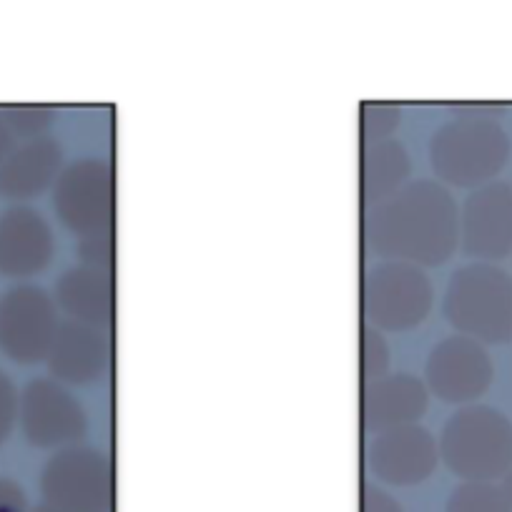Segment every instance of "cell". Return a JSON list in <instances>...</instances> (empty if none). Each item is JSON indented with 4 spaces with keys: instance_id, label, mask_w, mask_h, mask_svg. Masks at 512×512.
<instances>
[{
    "instance_id": "1",
    "label": "cell",
    "mask_w": 512,
    "mask_h": 512,
    "mask_svg": "<svg viewBox=\"0 0 512 512\" xmlns=\"http://www.w3.org/2000/svg\"><path fill=\"white\" fill-rule=\"evenodd\" d=\"M364 239L387 262L415 267L445 264L460 241V216L450 191L435 181L405 184L390 199L372 206Z\"/></svg>"
},
{
    "instance_id": "2",
    "label": "cell",
    "mask_w": 512,
    "mask_h": 512,
    "mask_svg": "<svg viewBox=\"0 0 512 512\" xmlns=\"http://www.w3.org/2000/svg\"><path fill=\"white\" fill-rule=\"evenodd\" d=\"M510 141L485 111L462 108L437 128L430 141V164L445 184L480 186L505 166Z\"/></svg>"
},
{
    "instance_id": "3",
    "label": "cell",
    "mask_w": 512,
    "mask_h": 512,
    "mask_svg": "<svg viewBox=\"0 0 512 512\" xmlns=\"http://www.w3.org/2000/svg\"><path fill=\"white\" fill-rule=\"evenodd\" d=\"M440 457L462 480H500L512 462L510 420L480 405L455 412L442 430Z\"/></svg>"
},
{
    "instance_id": "4",
    "label": "cell",
    "mask_w": 512,
    "mask_h": 512,
    "mask_svg": "<svg viewBox=\"0 0 512 512\" xmlns=\"http://www.w3.org/2000/svg\"><path fill=\"white\" fill-rule=\"evenodd\" d=\"M445 317L477 342H507L512 337V277L492 264L460 269L447 287Z\"/></svg>"
},
{
    "instance_id": "5",
    "label": "cell",
    "mask_w": 512,
    "mask_h": 512,
    "mask_svg": "<svg viewBox=\"0 0 512 512\" xmlns=\"http://www.w3.org/2000/svg\"><path fill=\"white\" fill-rule=\"evenodd\" d=\"M41 492L48 505L63 512H113L116 480L111 460L91 447H63L43 470Z\"/></svg>"
},
{
    "instance_id": "6",
    "label": "cell",
    "mask_w": 512,
    "mask_h": 512,
    "mask_svg": "<svg viewBox=\"0 0 512 512\" xmlns=\"http://www.w3.org/2000/svg\"><path fill=\"white\" fill-rule=\"evenodd\" d=\"M362 307L367 322L377 329L407 332L420 327L432 309L430 279L415 264H379L364 279Z\"/></svg>"
},
{
    "instance_id": "7",
    "label": "cell",
    "mask_w": 512,
    "mask_h": 512,
    "mask_svg": "<svg viewBox=\"0 0 512 512\" xmlns=\"http://www.w3.org/2000/svg\"><path fill=\"white\" fill-rule=\"evenodd\" d=\"M58 219L76 234L108 231L116 211V186L111 164L101 159H83L63 169L53 191Z\"/></svg>"
},
{
    "instance_id": "8",
    "label": "cell",
    "mask_w": 512,
    "mask_h": 512,
    "mask_svg": "<svg viewBox=\"0 0 512 512\" xmlns=\"http://www.w3.org/2000/svg\"><path fill=\"white\" fill-rule=\"evenodd\" d=\"M58 324L56 304L43 289H11L0 297V352L18 364L43 362Z\"/></svg>"
},
{
    "instance_id": "9",
    "label": "cell",
    "mask_w": 512,
    "mask_h": 512,
    "mask_svg": "<svg viewBox=\"0 0 512 512\" xmlns=\"http://www.w3.org/2000/svg\"><path fill=\"white\" fill-rule=\"evenodd\" d=\"M23 435L33 447L63 450L86 435V412L81 402L58 379H33L18 407Z\"/></svg>"
},
{
    "instance_id": "10",
    "label": "cell",
    "mask_w": 512,
    "mask_h": 512,
    "mask_svg": "<svg viewBox=\"0 0 512 512\" xmlns=\"http://www.w3.org/2000/svg\"><path fill=\"white\" fill-rule=\"evenodd\" d=\"M427 387L440 400L465 405L485 395L492 382V362L477 339L457 334L437 344L427 357Z\"/></svg>"
},
{
    "instance_id": "11",
    "label": "cell",
    "mask_w": 512,
    "mask_h": 512,
    "mask_svg": "<svg viewBox=\"0 0 512 512\" xmlns=\"http://www.w3.org/2000/svg\"><path fill=\"white\" fill-rule=\"evenodd\" d=\"M437 462H440V445L417 422L377 432L367 450L369 470L382 482L395 487L420 485L437 470Z\"/></svg>"
},
{
    "instance_id": "12",
    "label": "cell",
    "mask_w": 512,
    "mask_h": 512,
    "mask_svg": "<svg viewBox=\"0 0 512 512\" xmlns=\"http://www.w3.org/2000/svg\"><path fill=\"white\" fill-rule=\"evenodd\" d=\"M460 244L475 259H502L512 251V189L485 184L470 194L460 216Z\"/></svg>"
},
{
    "instance_id": "13",
    "label": "cell",
    "mask_w": 512,
    "mask_h": 512,
    "mask_svg": "<svg viewBox=\"0 0 512 512\" xmlns=\"http://www.w3.org/2000/svg\"><path fill=\"white\" fill-rule=\"evenodd\" d=\"M48 369L63 384H91L111 367V342L106 329L68 319L61 322L48 349Z\"/></svg>"
},
{
    "instance_id": "14",
    "label": "cell",
    "mask_w": 512,
    "mask_h": 512,
    "mask_svg": "<svg viewBox=\"0 0 512 512\" xmlns=\"http://www.w3.org/2000/svg\"><path fill=\"white\" fill-rule=\"evenodd\" d=\"M53 259V234L46 219L28 206L0 216V274L23 279L41 274Z\"/></svg>"
},
{
    "instance_id": "15",
    "label": "cell",
    "mask_w": 512,
    "mask_h": 512,
    "mask_svg": "<svg viewBox=\"0 0 512 512\" xmlns=\"http://www.w3.org/2000/svg\"><path fill=\"white\" fill-rule=\"evenodd\" d=\"M427 410V387L412 374H384L364 384L362 422L369 432L415 425Z\"/></svg>"
},
{
    "instance_id": "16",
    "label": "cell",
    "mask_w": 512,
    "mask_h": 512,
    "mask_svg": "<svg viewBox=\"0 0 512 512\" xmlns=\"http://www.w3.org/2000/svg\"><path fill=\"white\" fill-rule=\"evenodd\" d=\"M63 151L51 136L26 139L13 146L11 154L0 161V194L11 201H28L43 194L61 174Z\"/></svg>"
},
{
    "instance_id": "17",
    "label": "cell",
    "mask_w": 512,
    "mask_h": 512,
    "mask_svg": "<svg viewBox=\"0 0 512 512\" xmlns=\"http://www.w3.org/2000/svg\"><path fill=\"white\" fill-rule=\"evenodd\" d=\"M56 302L68 319L108 329L116 314V287L108 269H68L56 287Z\"/></svg>"
},
{
    "instance_id": "18",
    "label": "cell",
    "mask_w": 512,
    "mask_h": 512,
    "mask_svg": "<svg viewBox=\"0 0 512 512\" xmlns=\"http://www.w3.org/2000/svg\"><path fill=\"white\" fill-rule=\"evenodd\" d=\"M410 176V156L400 141L384 139L364 144L359 181H362V199L367 206L382 204L407 184Z\"/></svg>"
},
{
    "instance_id": "19",
    "label": "cell",
    "mask_w": 512,
    "mask_h": 512,
    "mask_svg": "<svg viewBox=\"0 0 512 512\" xmlns=\"http://www.w3.org/2000/svg\"><path fill=\"white\" fill-rule=\"evenodd\" d=\"M445 512H512V502L495 482L465 480L452 490Z\"/></svg>"
},
{
    "instance_id": "20",
    "label": "cell",
    "mask_w": 512,
    "mask_h": 512,
    "mask_svg": "<svg viewBox=\"0 0 512 512\" xmlns=\"http://www.w3.org/2000/svg\"><path fill=\"white\" fill-rule=\"evenodd\" d=\"M8 126L16 139H36L43 136L56 121V113L48 106H11L3 108Z\"/></svg>"
},
{
    "instance_id": "21",
    "label": "cell",
    "mask_w": 512,
    "mask_h": 512,
    "mask_svg": "<svg viewBox=\"0 0 512 512\" xmlns=\"http://www.w3.org/2000/svg\"><path fill=\"white\" fill-rule=\"evenodd\" d=\"M359 359H362V379L364 384L384 377L390 369V347L384 342L382 332L374 324L362 327V347H359Z\"/></svg>"
},
{
    "instance_id": "22",
    "label": "cell",
    "mask_w": 512,
    "mask_h": 512,
    "mask_svg": "<svg viewBox=\"0 0 512 512\" xmlns=\"http://www.w3.org/2000/svg\"><path fill=\"white\" fill-rule=\"evenodd\" d=\"M400 126V108L392 103H367L362 108V139L364 144L390 139Z\"/></svg>"
},
{
    "instance_id": "23",
    "label": "cell",
    "mask_w": 512,
    "mask_h": 512,
    "mask_svg": "<svg viewBox=\"0 0 512 512\" xmlns=\"http://www.w3.org/2000/svg\"><path fill=\"white\" fill-rule=\"evenodd\" d=\"M81 259L88 267L108 269L111 272L113 259H116V246H113V234L108 231H96V234H86L81 241Z\"/></svg>"
},
{
    "instance_id": "24",
    "label": "cell",
    "mask_w": 512,
    "mask_h": 512,
    "mask_svg": "<svg viewBox=\"0 0 512 512\" xmlns=\"http://www.w3.org/2000/svg\"><path fill=\"white\" fill-rule=\"evenodd\" d=\"M18 407H21V397H18L11 377L0 372V445L13 432V425L18 420Z\"/></svg>"
},
{
    "instance_id": "25",
    "label": "cell",
    "mask_w": 512,
    "mask_h": 512,
    "mask_svg": "<svg viewBox=\"0 0 512 512\" xmlns=\"http://www.w3.org/2000/svg\"><path fill=\"white\" fill-rule=\"evenodd\" d=\"M359 512H402L400 502L377 485H364L362 487V505Z\"/></svg>"
},
{
    "instance_id": "26",
    "label": "cell",
    "mask_w": 512,
    "mask_h": 512,
    "mask_svg": "<svg viewBox=\"0 0 512 512\" xmlns=\"http://www.w3.org/2000/svg\"><path fill=\"white\" fill-rule=\"evenodd\" d=\"M0 512H28L26 492L8 477H0Z\"/></svg>"
},
{
    "instance_id": "27",
    "label": "cell",
    "mask_w": 512,
    "mask_h": 512,
    "mask_svg": "<svg viewBox=\"0 0 512 512\" xmlns=\"http://www.w3.org/2000/svg\"><path fill=\"white\" fill-rule=\"evenodd\" d=\"M13 146H16V136H13V131H11V126H8L6 116H3V111H0V161L11 154Z\"/></svg>"
},
{
    "instance_id": "28",
    "label": "cell",
    "mask_w": 512,
    "mask_h": 512,
    "mask_svg": "<svg viewBox=\"0 0 512 512\" xmlns=\"http://www.w3.org/2000/svg\"><path fill=\"white\" fill-rule=\"evenodd\" d=\"M500 480H502V485H500V487H502V492H505L507 500L512 502V462H510V467H507L505 475H502Z\"/></svg>"
},
{
    "instance_id": "29",
    "label": "cell",
    "mask_w": 512,
    "mask_h": 512,
    "mask_svg": "<svg viewBox=\"0 0 512 512\" xmlns=\"http://www.w3.org/2000/svg\"><path fill=\"white\" fill-rule=\"evenodd\" d=\"M33 512H63V510H58V507H53V505H48V502H43V505H38Z\"/></svg>"
}]
</instances>
